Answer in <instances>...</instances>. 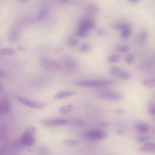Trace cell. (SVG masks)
I'll return each instance as SVG.
<instances>
[{"label": "cell", "instance_id": "44dd1931", "mask_svg": "<svg viewBox=\"0 0 155 155\" xmlns=\"http://www.w3.org/2000/svg\"><path fill=\"white\" fill-rule=\"evenodd\" d=\"M19 36L18 33L16 32H12L10 33L8 37V39L11 43H15L17 42L19 39Z\"/></svg>", "mask_w": 155, "mask_h": 155}, {"label": "cell", "instance_id": "7c38bea8", "mask_svg": "<svg viewBox=\"0 0 155 155\" xmlns=\"http://www.w3.org/2000/svg\"><path fill=\"white\" fill-rule=\"evenodd\" d=\"M151 129L150 125L146 123H140L136 127L137 131L140 133H146L149 132Z\"/></svg>", "mask_w": 155, "mask_h": 155}, {"label": "cell", "instance_id": "d4e9b609", "mask_svg": "<svg viewBox=\"0 0 155 155\" xmlns=\"http://www.w3.org/2000/svg\"><path fill=\"white\" fill-rule=\"evenodd\" d=\"M117 77L122 79H126L129 78L130 75L129 73L122 69L117 75Z\"/></svg>", "mask_w": 155, "mask_h": 155}, {"label": "cell", "instance_id": "cb8c5ba5", "mask_svg": "<svg viewBox=\"0 0 155 155\" xmlns=\"http://www.w3.org/2000/svg\"><path fill=\"white\" fill-rule=\"evenodd\" d=\"M63 143L65 145L70 146H74L78 145V140L73 139H66L63 140Z\"/></svg>", "mask_w": 155, "mask_h": 155}, {"label": "cell", "instance_id": "ac0fdd59", "mask_svg": "<svg viewBox=\"0 0 155 155\" xmlns=\"http://www.w3.org/2000/svg\"><path fill=\"white\" fill-rule=\"evenodd\" d=\"M143 85L149 88L155 87V79H149L144 80L143 82Z\"/></svg>", "mask_w": 155, "mask_h": 155}, {"label": "cell", "instance_id": "277c9868", "mask_svg": "<svg viewBox=\"0 0 155 155\" xmlns=\"http://www.w3.org/2000/svg\"><path fill=\"white\" fill-rule=\"evenodd\" d=\"M16 98L21 104L31 108L39 109L44 108L46 106V104L44 103L33 101L23 97L17 96Z\"/></svg>", "mask_w": 155, "mask_h": 155}, {"label": "cell", "instance_id": "3957f363", "mask_svg": "<svg viewBox=\"0 0 155 155\" xmlns=\"http://www.w3.org/2000/svg\"><path fill=\"white\" fill-rule=\"evenodd\" d=\"M40 66L46 69L56 70L62 68V66L59 62L46 56H43L40 59Z\"/></svg>", "mask_w": 155, "mask_h": 155}, {"label": "cell", "instance_id": "4dcf8cb0", "mask_svg": "<svg viewBox=\"0 0 155 155\" xmlns=\"http://www.w3.org/2000/svg\"><path fill=\"white\" fill-rule=\"evenodd\" d=\"M147 32L146 30H143L141 33L140 35V41L142 42H144L147 38Z\"/></svg>", "mask_w": 155, "mask_h": 155}, {"label": "cell", "instance_id": "8d00e7d4", "mask_svg": "<svg viewBox=\"0 0 155 155\" xmlns=\"http://www.w3.org/2000/svg\"><path fill=\"white\" fill-rule=\"evenodd\" d=\"M116 113L118 115H123L125 113V111L121 109L118 108L115 110Z\"/></svg>", "mask_w": 155, "mask_h": 155}, {"label": "cell", "instance_id": "4fadbf2b", "mask_svg": "<svg viewBox=\"0 0 155 155\" xmlns=\"http://www.w3.org/2000/svg\"><path fill=\"white\" fill-rule=\"evenodd\" d=\"M76 93L73 91H62L54 95V98L55 99H60L74 95Z\"/></svg>", "mask_w": 155, "mask_h": 155}, {"label": "cell", "instance_id": "d590c367", "mask_svg": "<svg viewBox=\"0 0 155 155\" xmlns=\"http://www.w3.org/2000/svg\"><path fill=\"white\" fill-rule=\"evenodd\" d=\"M97 34L101 36H105L106 33L105 31L102 29H99L97 31Z\"/></svg>", "mask_w": 155, "mask_h": 155}, {"label": "cell", "instance_id": "ffe728a7", "mask_svg": "<svg viewBox=\"0 0 155 155\" xmlns=\"http://www.w3.org/2000/svg\"><path fill=\"white\" fill-rule=\"evenodd\" d=\"M120 55L116 54H113L109 55L108 58V61L111 63H115L119 62L121 60Z\"/></svg>", "mask_w": 155, "mask_h": 155}, {"label": "cell", "instance_id": "ba28073f", "mask_svg": "<svg viewBox=\"0 0 155 155\" xmlns=\"http://www.w3.org/2000/svg\"><path fill=\"white\" fill-rule=\"evenodd\" d=\"M68 121L66 119L62 118L46 119L41 121V124L46 126H53L66 124Z\"/></svg>", "mask_w": 155, "mask_h": 155}, {"label": "cell", "instance_id": "7bdbcfd3", "mask_svg": "<svg viewBox=\"0 0 155 155\" xmlns=\"http://www.w3.org/2000/svg\"></svg>", "mask_w": 155, "mask_h": 155}, {"label": "cell", "instance_id": "f1b7e54d", "mask_svg": "<svg viewBox=\"0 0 155 155\" xmlns=\"http://www.w3.org/2000/svg\"><path fill=\"white\" fill-rule=\"evenodd\" d=\"M68 43L70 46L74 47L78 44V41L75 38H70L68 40Z\"/></svg>", "mask_w": 155, "mask_h": 155}, {"label": "cell", "instance_id": "d6986e66", "mask_svg": "<svg viewBox=\"0 0 155 155\" xmlns=\"http://www.w3.org/2000/svg\"><path fill=\"white\" fill-rule=\"evenodd\" d=\"M90 33V31L79 28L76 32V34L79 37L84 38L89 36Z\"/></svg>", "mask_w": 155, "mask_h": 155}, {"label": "cell", "instance_id": "83f0119b", "mask_svg": "<svg viewBox=\"0 0 155 155\" xmlns=\"http://www.w3.org/2000/svg\"><path fill=\"white\" fill-rule=\"evenodd\" d=\"M121 70V69L118 67L113 66L110 68V72L112 75L116 76Z\"/></svg>", "mask_w": 155, "mask_h": 155}, {"label": "cell", "instance_id": "ab89813d", "mask_svg": "<svg viewBox=\"0 0 155 155\" xmlns=\"http://www.w3.org/2000/svg\"><path fill=\"white\" fill-rule=\"evenodd\" d=\"M138 0H130L129 1L133 3H136L138 2Z\"/></svg>", "mask_w": 155, "mask_h": 155}, {"label": "cell", "instance_id": "8992f818", "mask_svg": "<svg viewBox=\"0 0 155 155\" xmlns=\"http://www.w3.org/2000/svg\"><path fill=\"white\" fill-rule=\"evenodd\" d=\"M99 95L104 99L111 101H121L123 98V96L120 94L112 91H102L99 93Z\"/></svg>", "mask_w": 155, "mask_h": 155}, {"label": "cell", "instance_id": "30bf717a", "mask_svg": "<svg viewBox=\"0 0 155 155\" xmlns=\"http://www.w3.org/2000/svg\"><path fill=\"white\" fill-rule=\"evenodd\" d=\"M95 27V23L93 21L89 19H84L81 21L79 25L80 29L86 30L90 31Z\"/></svg>", "mask_w": 155, "mask_h": 155}, {"label": "cell", "instance_id": "836d02e7", "mask_svg": "<svg viewBox=\"0 0 155 155\" xmlns=\"http://www.w3.org/2000/svg\"><path fill=\"white\" fill-rule=\"evenodd\" d=\"M149 111L151 113L155 115V103H152L149 105Z\"/></svg>", "mask_w": 155, "mask_h": 155}, {"label": "cell", "instance_id": "e0dca14e", "mask_svg": "<svg viewBox=\"0 0 155 155\" xmlns=\"http://www.w3.org/2000/svg\"><path fill=\"white\" fill-rule=\"evenodd\" d=\"M73 107L71 104H68L63 105L61 107L59 111L61 113L64 114H67L71 112L73 110Z\"/></svg>", "mask_w": 155, "mask_h": 155}, {"label": "cell", "instance_id": "9a60e30c", "mask_svg": "<svg viewBox=\"0 0 155 155\" xmlns=\"http://www.w3.org/2000/svg\"><path fill=\"white\" fill-rule=\"evenodd\" d=\"M1 53L3 55L11 56L16 54V52L13 49L9 47H4L1 50Z\"/></svg>", "mask_w": 155, "mask_h": 155}, {"label": "cell", "instance_id": "74e56055", "mask_svg": "<svg viewBox=\"0 0 155 155\" xmlns=\"http://www.w3.org/2000/svg\"><path fill=\"white\" fill-rule=\"evenodd\" d=\"M124 131L122 128H119L117 131V133L119 135H122L124 133Z\"/></svg>", "mask_w": 155, "mask_h": 155}, {"label": "cell", "instance_id": "8fae6325", "mask_svg": "<svg viewBox=\"0 0 155 155\" xmlns=\"http://www.w3.org/2000/svg\"><path fill=\"white\" fill-rule=\"evenodd\" d=\"M139 151L143 152H155V143H147L141 147Z\"/></svg>", "mask_w": 155, "mask_h": 155}, {"label": "cell", "instance_id": "b9f144b4", "mask_svg": "<svg viewBox=\"0 0 155 155\" xmlns=\"http://www.w3.org/2000/svg\"><path fill=\"white\" fill-rule=\"evenodd\" d=\"M153 122L155 124V118H154L153 120Z\"/></svg>", "mask_w": 155, "mask_h": 155}, {"label": "cell", "instance_id": "52a82bcc", "mask_svg": "<svg viewBox=\"0 0 155 155\" xmlns=\"http://www.w3.org/2000/svg\"><path fill=\"white\" fill-rule=\"evenodd\" d=\"M63 64L66 68L69 70H74L78 67V62L73 58L69 56H66L62 59Z\"/></svg>", "mask_w": 155, "mask_h": 155}, {"label": "cell", "instance_id": "7a4b0ae2", "mask_svg": "<svg viewBox=\"0 0 155 155\" xmlns=\"http://www.w3.org/2000/svg\"><path fill=\"white\" fill-rule=\"evenodd\" d=\"M36 129L33 127H28L24 131L21 138V143L26 147H31L36 141Z\"/></svg>", "mask_w": 155, "mask_h": 155}, {"label": "cell", "instance_id": "60d3db41", "mask_svg": "<svg viewBox=\"0 0 155 155\" xmlns=\"http://www.w3.org/2000/svg\"><path fill=\"white\" fill-rule=\"evenodd\" d=\"M1 76H5L6 75V73L3 71H1Z\"/></svg>", "mask_w": 155, "mask_h": 155}, {"label": "cell", "instance_id": "2e32d148", "mask_svg": "<svg viewBox=\"0 0 155 155\" xmlns=\"http://www.w3.org/2000/svg\"><path fill=\"white\" fill-rule=\"evenodd\" d=\"M88 12L90 15H96L99 12L98 6L94 4H90L87 7Z\"/></svg>", "mask_w": 155, "mask_h": 155}, {"label": "cell", "instance_id": "1f68e13d", "mask_svg": "<svg viewBox=\"0 0 155 155\" xmlns=\"http://www.w3.org/2000/svg\"><path fill=\"white\" fill-rule=\"evenodd\" d=\"M134 60V56L132 54H128L126 56V61L128 64H131L133 62Z\"/></svg>", "mask_w": 155, "mask_h": 155}, {"label": "cell", "instance_id": "e575fe53", "mask_svg": "<svg viewBox=\"0 0 155 155\" xmlns=\"http://www.w3.org/2000/svg\"><path fill=\"white\" fill-rule=\"evenodd\" d=\"M149 139V137L147 136H139L137 138V140L139 142L142 143L146 141Z\"/></svg>", "mask_w": 155, "mask_h": 155}, {"label": "cell", "instance_id": "f35d334b", "mask_svg": "<svg viewBox=\"0 0 155 155\" xmlns=\"http://www.w3.org/2000/svg\"><path fill=\"white\" fill-rule=\"evenodd\" d=\"M18 49L20 51H24L25 50V48L23 46H18Z\"/></svg>", "mask_w": 155, "mask_h": 155}, {"label": "cell", "instance_id": "5b68a950", "mask_svg": "<svg viewBox=\"0 0 155 155\" xmlns=\"http://www.w3.org/2000/svg\"><path fill=\"white\" fill-rule=\"evenodd\" d=\"M108 134L103 131L98 130L91 131L85 133L84 136L88 139L100 140H103L108 136Z\"/></svg>", "mask_w": 155, "mask_h": 155}, {"label": "cell", "instance_id": "9c48e42d", "mask_svg": "<svg viewBox=\"0 0 155 155\" xmlns=\"http://www.w3.org/2000/svg\"><path fill=\"white\" fill-rule=\"evenodd\" d=\"M10 109V105L8 98L6 97H3L1 101V115L8 113Z\"/></svg>", "mask_w": 155, "mask_h": 155}, {"label": "cell", "instance_id": "484cf974", "mask_svg": "<svg viewBox=\"0 0 155 155\" xmlns=\"http://www.w3.org/2000/svg\"><path fill=\"white\" fill-rule=\"evenodd\" d=\"M115 49L116 51L121 53L127 52L129 50V47L125 45L118 46Z\"/></svg>", "mask_w": 155, "mask_h": 155}, {"label": "cell", "instance_id": "7402d4cb", "mask_svg": "<svg viewBox=\"0 0 155 155\" xmlns=\"http://www.w3.org/2000/svg\"><path fill=\"white\" fill-rule=\"evenodd\" d=\"M48 9L46 6H44L40 10L38 15V17L39 19H43L47 15Z\"/></svg>", "mask_w": 155, "mask_h": 155}, {"label": "cell", "instance_id": "f546056e", "mask_svg": "<svg viewBox=\"0 0 155 155\" xmlns=\"http://www.w3.org/2000/svg\"><path fill=\"white\" fill-rule=\"evenodd\" d=\"M131 33V30L129 28H128V29L122 30L121 33V35L123 38H126L129 37Z\"/></svg>", "mask_w": 155, "mask_h": 155}, {"label": "cell", "instance_id": "5bb4252c", "mask_svg": "<svg viewBox=\"0 0 155 155\" xmlns=\"http://www.w3.org/2000/svg\"><path fill=\"white\" fill-rule=\"evenodd\" d=\"M131 24L128 23H121L116 24L112 26L113 29L116 30L122 31L129 28Z\"/></svg>", "mask_w": 155, "mask_h": 155}, {"label": "cell", "instance_id": "603a6c76", "mask_svg": "<svg viewBox=\"0 0 155 155\" xmlns=\"http://www.w3.org/2000/svg\"><path fill=\"white\" fill-rule=\"evenodd\" d=\"M91 46L87 43H84L82 44L80 48V51L84 53H87L91 52Z\"/></svg>", "mask_w": 155, "mask_h": 155}, {"label": "cell", "instance_id": "6da1fadb", "mask_svg": "<svg viewBox=\"0 0 155 155\" xmlns=\"http://www.w3.org/2000/svg\"><path fill=\"white\" fill-rule=\"evenodd\" d=\"M112 82L107 80H85L75 82V85L87 88H101L111 86Z\"/></svg>", "mask_w": 155, "mask_h": 155}, {"label": "cell", "instance_id": "d6a6232c", "mask_svg": "<svg viewBox=\"0 0 155 155\" xmlns=\"http://www.w3.org/2000/svg\"><path fill=\"white\" fill-rule=\"evenodd\" d=\"M38 153L40 155H46L48 153V151L46 147H41L38 150Z\"/></svg>", "mask_w": 155, "mask_h": 155}, {"label": "cell", "instance_id": "4316f807", "mask_svg": "<svg viewBox=\"0 0 155 155\" xmlns=\"http://www.w3.org/2000/svg\"><path fill=\"white\" fill-rule=\"evenodd\" d=\"M73 124L77 126H82L87 125V122L82 120L80 119H76L73 121Z\"/></svg>", "mask_w": 155, "mask_h": 155}]
</instances>
